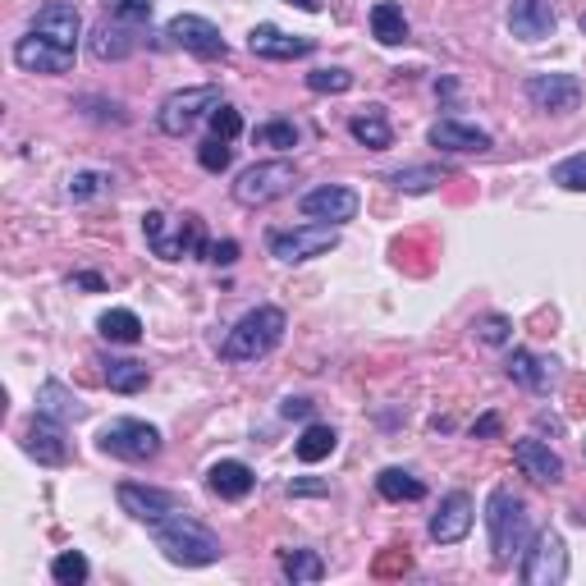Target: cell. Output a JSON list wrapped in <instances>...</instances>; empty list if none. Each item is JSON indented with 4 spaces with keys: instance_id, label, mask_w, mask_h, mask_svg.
<instances>
[{
    "instance_id": "4fadbf2b",
    "label": "cell",
    "mask_w": 586,
    "mask_h": 586,
    "mask_svg": "<svg viewBox=\"0 0 586 586\" xmlns=\"http://www.w3.org/2000/svg\"><path fill=\"white\" fill-rule=\"evenodd\" d=\"M14 60H19V69H28V74H65V69L74 65V51L46 42L42 33H28L14 42Z\"/></svg>"
},
{
    "instance_id": "4316f807",
    "label": "cell",
    "mask_w": 586,
    "mask_h": 586,
    "mask_svg": "<svg viewBox=\"0 0 586 586\" xmlns=\"http://www.w3.org/2000/svg\"><path fill=\"white\" fill-rule=\"evenodd\" d=\"M147 380H152V371L142 367V362H133V358H110L106 362V385L115 394H138V390H147Z\"/></svg>"
},
{
    "instance_id": "bcb514c9",
    "label": "cell",
    "mask_w": 586,
    "mask_h": 586,
    "mask_svg": "<svg viewBox=\"0 0 586 586\" xmlns=\"http://www.w3.org/2000/svg\"><path fill=\"white\" fill-rule=\"evenodd\" d=\"M472 435H477V440H490V435H500V417H495V413L477 417V422H472Z\"/></svg>"
},
{
    "instance_id": "f35d334b",
    "label": "cell",
    "mask_w": 586,
    "mask_h": 586,
    "mask_svg": "<svg viewBox=\"0 0 586 586\" xmlns=\"http://www.w3.org/2000/svg\"><path fill=\"white\" fill-rule=\"evenodd\" d=\"M207 120H211V133H216V138H225V142H229V138H239V133H243V115H239L234 106H225V101H220V106L211 110Z\"/></svg>"
},
{
    "instance_id": "5b68a950",
    "label": "cell",
    "mask_w": 586,
    "mask_h": 586,
    "mask_svg": "<svg viewBox=\"0 0 586 586\" xmlns=\"http://www.w3.org/2000/svg\"><path fill=\"white\" fill-rule=\"evenodd\" d=\"M101 454L124 458V463H147V458L161 454V431L152 422H138V417H120L97 435Z\"/></svg>"
},
{
    "instance_id": "7402d4cb",
    "label": "cell",
    "mask_w": 586,
    "mask_h": 586,
    "mask_svg": "<svg viewBox=\"0 0 586 586\" xmlns=\"http://www.w3.org/2000/svg\"><path fill=\"white\" fill-rule=\"evenodd\" d=\"M554 5L550 0H513L509 10V28L513 37H522V42H541V37L554 33Z\"/></svg>"
},
{
    "instance_id": "603a6c76",
    "label": "cell",
    "mask_w": 586,
    "mask_h": 586,
    "mask_svg": "<svg viewBox=\"0 0 586 586\" xmlns=\"http://www.w3.org/2000/svg\"><path fill=\"white\" fill-rule=\"evenodd\" d=\"M509 371L518 385H527V390H536V394H545L559 380V362L554 358H536V353H527V348H513L509 353Z\"/></svg>"
},
{
    "instance_id": "ffe728a7",
    "label": "cell",
    "mask_w": 586,
    "mask_h": 586,
    "mask_svg": "<svg viewBox=\"0 0 586 586\" xmlns=\"http://www.w3.org/2000/svg\"><path fill=\"white\" fill-rule=\"evenodd\" d=\"M87 46H92V55H97V60H129V55L142 46V33H138V23L106 19L97 33H92V42H87Z\"/></svg>"
},
{
    "instance_id": "8992f818",
    "label": "cell",
    "mask_w": 586,
    "mask_h": 586,
    "mask_svg": "<svg viewBox=\"0 0 586 586\" xmlns=\"http://www.w3.org/2000/svg\"><path fill=\"white\" fill-rule=\"evenodd\" d=\"M216 106H220V87H211V83L184 87V92H170V97L161 101L156 124H161V133H170V138H184V133L193 129L202 115H211Z\"/></svg>"
},
{
    "instance_id": "d590c367",
    "label": "cell",
    "mask_w": 586,
    "mask_h": 586,
    "mask_svg": "<svg viewBox=\"0 0 586 586\" xmlns=\"http://www.w3.org/2000/svg\"><path fill=\"white\" fill-rule=\"evenodd\" d=\"M252 138H257V147H275V152H289V147H298V124L271 120V124H261Z\"/></svg>"
},
{
    "instance_id": "b9f144b4",
    "label": "cell",
    "mask_w": 586,
    "mask_h": 586,
    "mask_svg": "<svg viewBox=\"0 0 586 586\" xmlns=\"http://www.w3.org/2000/svg\"><path fill=\"white\" fill-rule=\"evenodd\" d=\"M106 5H110V19H124V23L152 19V0H106Z\"/></svg>"
},
{
    "instance_id": "3957f363",
    "label": "cell",
    "mask_w": 586,
    "mask_h": 586,
    "mask_svg": "<svg viewBox=\"0 0 586 586\" xmlns=\"http://www.w3.org/2000/svg\"><path fill=\"white\" fill-rule=\"evenodd\" d=\"M486 527H490V550L500 564H509L518 550L532 545V522H527V504L513 490H490L486 500Z\"/></svg>"
},
{
    "instance_id": "f1b7e54d",
    "label": "cell",
    "mask_w": 586,
    "mask_h": 586,
    "mask_svg": "<svg viewBox=\"0 0 586 586\" xmlns=\"http://www.w3.org/2000/svg\"><path fill=\"white\" fill-rule=\"evenodd\" d=\"M376 490L385 495V500H394V504H403V500L413 504V500H422L426 495L422 481H417L413 472H403V467H385V472L376 477Z\"/></svg>"
},
{
    "instance_id": "6da1fadb",
    "label": "cell",
    "mask_w": 586,
    "mask_h": 586,
    "mask_svg": "<svg viewBox=\"0 0 586 586\" xmlns=\"http://www.w3.org/2000/svg\"><path fill=\"white\" fill-rule=\"evenodd\" d=\"M152 532H156V550H161L170 564H179V568H207V564H216L220 554H225L220 536L211 532L207 522L188 518L184 509L170 513V518H161V522H152Z\"/></svg>"
},
{
    "instance_id": "44dd1931",
    "label": "cell",
    "mask_w": 586,
    "mask_h": 586,
    "mask_svg": "<svg viewBox=\"0 0 586 586\" xmlns=\"http://www.w3.org/2000/svg\"><path fill=\"white\" fill-rule=\"evenodd\" d=\"M37 413L51 417V422H60V426H69V422H83L87 408L65 380H42V385H37Z\"/></svg>"
},
{
    "instance_id": "f6af8a7d",
    "label": "cell",
    "mask_w": 586,
    "mask_h": 586,
    "mask_svg": "<svg viewBox=\"0 0 586 586\" xmlns=\"http://www.w3.org/2000/svg\"><path fill=\"white\" fill-rule=\"evenodd\" d=\"M280 417H298V422H303V417H312V399H284L280 403Z\"/></svg>"
},
{
    "instance_id": "8fae6325",
    "label": "cell",
    "mask_w": 586,
    "mask_h": 586,
    "mask_svg": "<svg viewBox=\"0 0 586 586\" xmlns=\"http://www.w3.org/2000/svg\"><path fill=\"white\" fill-rule=\"evenodd\" d=\"M527 101L550 115H568L582 106V78L577 74H532L527 78Z\"/></svg>"
},
{
    "instance_id": "d6986e66",
    "label": "cell",
    "mask_w": 586,
    "mask_h": 586,
    "mask_svg": "<svg viewBox=\"0 0 586 586\" xmlns=\"http://www.w3.org/2000/svg\"><path fill=\"white\" fill-rule=\"evenodd\" d=\"M513 463L522 467V477L541 481V486H559L564 481V458L554 454L545 440H518L513 445Z\"/></svg>"
},
{
    "instance_id": "8d00e7d4",
    "label": "cell",
    "mask_w": 586,
    "mask_h": 586,
    "mask_svg": "<svg viewBox=\"0 0 586 586\" xmlns=\"http://www.w3.org/2000/svg\"><path fill=\"white\" fill-rule=\"evenodd\" d=\"M197 161H202V170L207 174H225L229 161H234V152H229L225 138H207L202 147H197Z\"/></svg>"
},
{
    "instance_id": "ab89813d",
    "label": "cell",
    "mask_w": 586,
    "mask_h": 586,
    "mask_svg": "<svg viewBox=\"0 0 586 586\" xmlns=\"http://www.w3.org/2000/svg\"><path fill=\"white\" fill-rule=\"evenodd\" d=\"M472 330H477L481 344L495 348V344H509V330H513V326H509V316H481Z\"/></svg>"
},
{
    "instance_id": "52a82bcc",
    "label": "cell",
    "mask_w": 586,
    "mask_h": 586,
    "mask_svg": "<svg viewBox=\"0 0 586 586\" xmlns=\"http://www.w3.org/2000/svg\"><path fill=\"white\" fill-rule=\"evenodd\" d=\"M298 184L289 161H261V165H248L234 184V202L239 207H271L275 197H284L289 188Z\"/></svg>"
},
{
    "instance_id": "836d02e7",
    "label": "cell",
    "mask_w": 586,
    "mask_h": 586,
    "mask_svg": "<svg viewBox=\"0 0 586 586\" xmlns=\"http://www.w3.org/2000/svg\"><path fill=\"white\" fill-rule=\"evenodd\" d=\"M87 573H92V568H87V559L78 550H65V554H55L51 559V577L60 586H83Z\"/></svg>"
},
{
    "instance_id": "484cf974",
    "label": "cell",
    "mask_w": 586,
    "mask_h": 586,
    "mask_svg": "<svg viewBox=\"0 0 586 586\" xmlns=\"http://www.w3.org/2000/svg\"><path fill=\"white\" fill-rule=\"evenodd\" d=\"M348 133H353L362 147H371V152H385V147L394 142L390 120H385V110L380 106H367L362 115H353V120H348Z\"/></svg>"
},
{
    "instance_id": "5bb4252c",
    "label": "cell",
    "mask_w": 586,
    "mask_h": 586,
    "mask_svg": "<svg viewBox=\"0 0 586 586\" xmlns=\"http://www.w3.org/2000/svg\"><path fill=\"white\" fill-rule=\"evenodd\" d=\"M472 513H477V504H472V495H467V490L445 495V500H440V509H435V518H431V541L458 545L467 532H472Z\"/></svg>"
},
{
    "instance_id": "30bf717a",
    "label": "cell",
    "mask_w": 586,
    "mask_h": 586,
    "mask_svg": "<svg viewBox=\"0 0 586 586\" xmlns=\"http://www.w3.org/2000/svg\"><path fill=\"white\" fill-rule=\"evenodd\" d=\"M165 37H170L174 46H184V51H193L197 60H225V37H220V28L211 19H202V14H174L170 28H165Z\"/></svg>"
},
{
    "instance_id": "ac0fdd59",
    "label": "cell",
    "mask_w": 586,
    "mask_h": 586,
    "mask_svg": "<svg viewBox=\"0 0 586 586\" xmlns=\"http://www.w3.org/2000/svg\"><path fill=\"white\" fill-rule=\"evenodd\" d=\"M248 51L261 55V60H303V55L316 51V42H312V37L280 33L275 23H257V28L248 33Z\"/></svg>"
},
{
    "instance_id": "ee69618b",
    "label": "cell",
    "mask_w": 586,
    "mask_h": 586,
    "mask_svg": "<svg viewBox=\"0 0 586 586\" xmlns=\"http://www.w3.org/2000/svg\"><path fill=\"white\" fill-rule=\"evenodd\" d=\"M408 568H413V559L399 550V554H385V559L376 564V573H380V577H390V573H408Z\"/></svg>"
},
{
    "instance_id": "277c9868",
    "label": "cell",
    "mask_w": 586,
    "mask_h": 586,
    "mask_svg": "<svg viewBox=\"0 0 586 586\" xmlns=\"http://www.w3.org/2000/svg\"><path fill=\"white\" fill-rule=\"evenodd\" d=\"M142 234H147V243H152V252L161 261H184V257H197V252H211L207 225H202V216H193V211L174 220V234H170V220H165L161 211H147V216H142Z\"/></svg>"
},
{
    "instance_id": "7a4b0ae2",
    "label": "cell",
    "mask_w": 586,
    "mask_h": 586,
    "mask_svg": "<svg viewBox=\"0 0 586 586\" xmlns=\"http://www.w3.org/2000/svg\"><path fill=\"white\" fill-rule=\"evenodd\" d=\"M284 326H289V321H284L280 307H252L239 326L225 335L220 358H225V362H257V358H266V353H271V348L284 339Z\"/></svg>"
},
{
    "instance_id": "ba28073f",
    "label": "cell",
    "mask_w": 586,
    "mask_h": 586,
    "mask_svg": "<svg viewBox=\"0 0 586 586\" xmlns=\"http://www.w3.org/2000/svg\"><path fill=\"white\" fill-rule=\"evenodd\" d=\"M271 257L280 261H312L321 252H330L339 243V225H326V220H312V225H298V229H271Z\"/></svg>"
},
{
    "instance_id": "83f0119b",
    "label": "cell",
    "mask_w": 586,
    "mask_h": 586,
    "mask_svg": "<svg viewBox=\"0 0 586 586\" xmlns=\"http://www.w3.org/2000/svg\"><path fill=\"white\" fill-rule=\"evenodd\" d=\"M101 339H110V344H138L142 339V321L138 312H129V307H110L106 316L97 321Z\"/></svg>"
},
{
    "instance_id": "f546056e",
    "label": "cell",
    "mask_w": 586,
    "mask_h": 586,
    "mask_svg": "<svg viewBox=\"0 0 586 586\" xmlns=\"http://www.w3.org/2000/svg\"><path fill=\"white\" fill-rule=\"evenodd\" d=\"M371 33H376V42H385V46L408 42V19H403V10H399V5H390V0H380L376 10H371Z\"/></svg>"
},
{
    "instance_id": "2e32d148",
    "label": "cell",
    "mask_w": 586,
    "mask_h": 586,
    "mask_svg": "<svg viewBox=\"0 0 586 586\" xmlns=\"http://www.w3.org/2000/svg\"><path fill=\"white\" fill-rule=\"evenodd\" d=\"M33 33H42L46 42L69 46V51H74L78 33H83V14H78L69 0H51V5H42V10L33 14Z\"/></svg>"
},
{
    "instance_id": "9a60e30c",
    "label": "cell",
    "mask_w": 586,
    "mask_h": 586,
    "mask_svg": "<svg viewBox=\"0 0 586 586\" xmlns=\"http://www.w3.org/2000/svg\"><path fill=\"white\" fill-rule=\"evenodd\" d=\"M23 449L37 458L42 467H65L69 463V440H65V426L51 422V417L37 413L33 426L23 431Z\"/></svg>"
},
{
    "instance_id": "d4e9b609",
    "label": "cell",
    "mask_w": 586,
    "mask_h": 586,
    "mask_svg": "<svg viewBox=\"0 0 586 586\" xmlns=\"http://www.w3.org/2000/svg\"><path fill=\"white\" fill-rule=\"evenodd\" d=\"M211 490H216L220 500H248L252 486H257V477H252V467L239 463V458H225V463H216L207 472Z\"/></svg>"
},
{
    "instance_id": "7c38bea8",
    "label": "cell",
    "mask_w": 586,
    "mask_h": 586,
    "mask_svg": "<svg viewBox=\"0 0 586 586\" xmlns=\"http://www.w3.org/2000/svg\"><path fill=\"white\" fill-rule=\"evenodd\" d=\"M115 500H120V509L129 513V518H138V522H161V518H170V513L184 509V500H179L174 490L138 486V481H124V486L115 490Z\"/></svg>"
},
{
    "instance_id": "e575fe53",
    "label": "cell",
    "mask_w": 586,
    "mask_h": 586,
    "mask_svg": "<svg viewBox=\"0 0 586 586\" xmlns=\"http://www.w3.org/2000/svg\"><path fill=\"white\" fill-rule=\"evenodd\" d=\"M550 184L568 188V193H586V152L568 156V161H559L550 170Z\"/></svg>"
},
{
    "instance_id": "74e56055",
    "label": "cell",
    "mask_w": 586,
    "mask_h": 586,
    "mask_svg": "<svg viewBox=\"0 0 586 586\" xmlns=\"http://www.w3.org/2000/svg\"><path fill=\"white\" fill-rule=\"evenodd\" d=\"M307 87H312V92H330V97H339V92L353 87V74H348V69H312V74H307Z\"/></svg>"
},
{
    "instance_id": "f907efd6",
    "label": "cell",
    "mask_w": 586,
    "mask_h": 586,
    "mask_svg": "<svg viewBox=\"0 0 586 586\" xmlns=\"http://www.w3.org/2000/svg\"><path fill=\"white\" fill-rule=\"evenodd\" d=\"M582 33H586V14H582Z\"/></svg>"
},
{
    "instance_id": "e0dca14e",
    "label": "cell",
    "mask_w": 586,
    "mask_h": 586,
    "mask_svg": "<svg viewBox=\"0 0 586 586\" xmlns=\"http://www.w3.org/2000/svg\"><path fill=\"white\" fill-rule=\"evenodd\" d=\"M303 216L312 220H326V225H344V220L358 216V193L344 184H326V188H312L303 197Z\"/></svg>"
},
{
    "instance_id": "d6a6232c",
    "label": "cell",
    "mask_w": 586,
    "mask_h": 586,
    "mask_svg": "<svg viewBox=\"0 0 586 586\" xmlns=\"http://www.w3.org/2000/svg\"><path fill=\"white\" fill-rule=\"evenodd\" d=\"M440 179H445V170H435V165H408V170L390 174V184L399 188V193H431Z\"/></svg>"
},
{
    "instance_id": "9c48e42d",
    "label": "cell",
    "mask_w": 586,
    "mask_h": 586,
    "mask_svg": "<svg viewBox=\"0 0 586 586\" xmlns=\"http://www.w3.org/2000/svg\"><path fill=\"white\" fill-rule=\"evenodd\" d=\"M568 577V550L559 532H536L522 550V582L527 586H559Z\"/></svg>"
},
{
    "instance_id": "4dcf8cb0",
    "label": "cell",
    "mask_w": 586,
    "mask_h": 586,
    "mask_svg": "<svg viewBox=\"0 0 586 586\" xmlns=\"http://www.w3.org/2000/svg\"><path fill=\"white\" fill-rule=\"evenodd\" d=\"M335 445H339V435L330 431V426L312 422L303 435H298V458H303V463H321V458L335 454Z\"/></svg>"
},
{
    "instance_id": "681fc988",
    "label": "cell",
    "mask_w": 586,
    "mask_h": 586,
    "mask_svg": "<svg viewBox=\"0 0 586 586\" xmlns=\"http://www.w3.org/2000/svg\"><path fill=\"white\" fill-rule=\"evenodd\" d=\"M289 5H298L303 14H321V0H289Z\"/></svg>"
},
{
    "instance_id": "1f68e13d",
    "label": "cell",
    "mask_w": 586,
    "mask_h": 586,
    "mask_svg": "<svg viewBox=\"0 0 586 586\" xmlns=\"http://www.w3.org/2000/svg\"><path fill=\"white\" fill-rule=\"evenodd\" d=\"M284 577H289L293 586L298 582H321V577H326V564H321V554L316 550H289L284 554Z\"/></svg>"
},
{
    "instance_id": "60d3db41",
    "label": "cell",
    "mask_w": 586,
    "mask_h": 586,
    "mask_svg": "<svg viewBox=\"0 0 586 586\" xmlns=\"http://www.w3.org/2000/svg\"><path fill=\"white\" fill-rule=\"evenodd\" d=\"M106 184H110V174L83 170V174H74V179H69V197H74V202H87V197H92V193H101Z\"/></svg>"
},
{
    "instance_id": "7dc6e473",
    "label": "cell",
    "mask_w": 586,
    "mask_h": 586,
    "mask_svg": "<svg viewBox=\"0 0 586 586\" xmlns=\"http://www.w3.org/2000/svg\"><path fill=\"white\" fill-rule=\"evenodd\" d=\"M69 284H74V289H106V280H101V275H92V271H78Z\"/></svg>"
},
{
    "instance_id": "7bdbcfd3",
    "label": "cell",
    "mask_w": 586,
    "mask_h": 586,
    "mask_svg": "<svg viewBox=\"0 0 586 586\" xmlns=\"http://www.w3.org/2000/svg\"><path fill=\"white\" fill-rule=\"evenodd\" d=\"M207 261H216V266H234V261H239V243H234V239H225V243H211Z\"/></svg>"
},
{
    "instance_id": "c3c4849f",
    "label": "cell",
    "mask_w": 586,
    "mask_h": 586,
    "mask_svg": "<svg viewBox=\"0 0 586 586\" xmlns=\"http://www.w3.org/2000/svg\"><path fill=\"white\" fill-rule=\"evenodd\" d=\"M289 495H326V481H293Z\"/></svg>"
},
{
    "instance_id": "cb8c5ba5",
    "label": "cell",
    "mask_w": 586,
    "mask_h": 586,
    "mask_svg": "<svg viewBox=\"0 0 586 586\" xmlns=\"http://www.w3.org/2000/svg\"><path fill=\"white\" fill-rule=\"evenodd\" d=\"M431 147H440V152H490V133L463 120H440L431 124Z\"/></svg>"
}]
</instances>
